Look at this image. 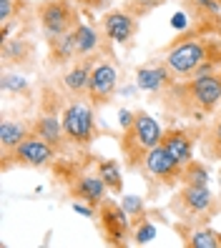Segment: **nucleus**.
Returning <instances> with one entry per match:
<instances>
[{
	"label": "nucleus",
	"mask_w": 221,
	"mask_h": 248,
	"mask_svg": "<svg viewBox=\"0 0 221 248\" xmlns=\"http://www.w3.org/2000/svg\"><path fill=\"white\" fill-rule=\"evenodd\" d=\"M68 196L73 198V201H83V203H91L93 208H98L103 201L108 198V186L103 183V178L98 176V173L93 170H83L81 176H76L68 186Z\"/></svg>",
	"instance_id": "nucleus-15"
},
{
	"label": "nucleus",
	"mask_w": 221,
	"mask_h": 248,
	"mask_svg": "<svg viewBox=\"0 0 221 248\" xmlns=\"http://www.w3.org/2000/svg\"><path fill=\"white\" fill-rule=\"evenodd\" d=\"M219 173H221V160H219Z\"/></svg>",
	"instance_id": "nucleus-31"
},
{
	"label": "nucleus",
	"mask_w": 221,
	"mask_h": 248,
	"mask_svg": "<svg viewBox=\"0 0 221 248\" xmlns=\"http://www.w3.org/2000/svg\"><path fill=\"white\" fill-rule=\"evenodd\" d=\"M31 121H33V133L40 136L43 140H48L61 155H68L73 151V145L68 143L66 130H63V115L35 113V118H31Z\"/></svg>",
	"instance_id": "nucleus-16"
},
{
	"label": "nucleus",
	"mask_w": 221,
	"mask_h": 248,
	"mask_svg": "<svg viewBox=\"0 0 221 248\" xmlns=\"http://www.w3.org/2000/svg\"><path fill=\"white\" fill-rule=\"evenodd\" d=\"M173 231L186 248H221V231H214L209 226H186L173 223Z\"/></svg>",
	"instance_id": "nucleus-18"
},
{
	"label": "nucleus",
	"mask_w": 221,
	"mask_h": 248,
	"mask_svg": "<svg viewBox=\"0 0 221 248\" xmlns=\"http://www.w3.org/2000/svg\"><path fill=\"white\" fill-rule=\"evenodd\" d=\"M169 211L186 226H209L221 211L209 186H179L169 198Z\"/></svg>",
	"instance_id": "nucleus-4"
},
{
	"label": "nucleus",
	"mask_w": 221,
	"mask_h": 248,
	"mask_svg": "<svg viewBox=\"0 0 221 248\" xmlns=\"http://www.w3.org/2000/svg\"><path fill=\"white\" fill-rule=\"evenodd\" d=\"M131 121H134V110H126V108H123V110L119 113V125H121V130H123V128H128V125H131Z\"/></svg>",
	"instance_id": "nucleus-29"
},
{
	"label": "nucleus",
	"mask_w": 221,
	"mask_h": 248,
	"mask_svg": "<svg viewBox=\"0 0 221 248\" xmlns=\"http://www.w3.org/2000/svg\"><path fill=\"white\" fill-rule=\"evenodd\" d=\"M46 46H48V65L51 68H63V65H70L73 61H78L73 31L66 33V35L46 38Z\"/></svg>",
	"instance_id": "nucleus-20"
},
{
	"label": "nucleus",
	"mask_w": 221,
	"mask_h": 248,
	"mask_svg": "<svg viewBox=\"0 0 221 248\" xmlns=\"http://www.w3.org/2000/svg\"><path fill=\"white\" fill-rule=\"evenodd\" d=\"M204 133V123H179V125H169L164 128L161 136V145L179 160L181 166H186L188 160L196 158V145L201 143Z\"/></svg>",
	"instance_id": "nucleus-11"
},
{
	"label": "nucleus",
	"mask_w": 221,
	"mask_h": 248,
	"mask_svg": "<svg viewBox=\"0 0 221 248\" xmlns=\"http://www.w3.org/2000/svg\"><path fill=\"white\" fill-rule=\"evenodd\" d=\"M81 16L83 13L76 5V0H40L35 5V18L46 38L70 33L73 28L81 25Z\"/></svg>",
	"instance_id": "nucleus-8"
},
{
	"label": "nucleus",
	"mask_w": 221,
	"mask_h": 248,
	"mask_svg": "<svg viewBox=\"0 0 221 248\" xmlns=\"http://www.w3.org/2000/svg\"><path fill=\"white\" fill-rule=\"evenodd\" d=\"M63 130L73 151H88L98 140L101 130L96 123V108L88 100H68L63 110Z\"/></svg>",
	"instance_id": "nucleus-6"
},
{
	"label": "nucleus",
	"mask_w": 221,
	"mask_h": 248,
	"mask_svg": "<svg viewBox=\"0 0 221 248\" xmlns=\"http://www.w3.org/2000/svg\"><path fill=\"white\" fill-rule=\"evenodd\" d=\"M101 61V55H85V58H78L68 65V70L63 73L61 78V85L63 91L68 93V98L73 100H85L88 95V83H91V73H93V65Z\"/></svg>",
	"instance_id": "nucleus-14"
},
{
	"label": "nucleus",
	"mask_w": 221,
	"mask_h": 248,
	"mask_svg": "<svg viewBox=\"0 0 221 248\" xmlns=\"http://www.w3.org/2000/svg\"><path fill=\"white\" fill-rule=\"evenodd\" d=\"M156 223L151 221V216L149 218H143L141 223L134 226V231H131V241H134V246H146V243H151L156 238Z\"/></svg>",
	"instance_id": "nucleus-27"
},
{
	"label": "nucleus",
	"mask_w": 221,
	"mask_h": 248,
	"mask_svg": "<svg viewBox=\"0 0 221 248\" xmlns=\"http://www.w3.org/2000/svg\"><path fill=\"white\" fill-rule=\"evenodd\" d=\"M166 3H169V0H123L121 8H126L131 16H136L141 20V18L149 16V13L158 10L161 5H166Z\"/></svg>",
	"instance_id": "nucleus-25"
},
{
	"label": "nucleus",
	"mask_w": 221,
	"mask_h": 248,
	"mask_svg": "<svg viewBox=\"0 0 221 248\" xmlns=\"http://www.w3.org/2000/svg\"><path fill=\"white\" fill-rule=\"evenodd\" d=\"M96 221H98V231H101V238L106 246L111 248H126L131 246V218L126 213V208L121 206L119 201L113 198H106L98 206V213H96Z\"/></svg>",
	"instance_id": "nucleus-9"
},
{
	"label": "nucleus",
	"mask_w": 221,
	"mask_h": 248,
	"mask_svg": "<svg viewBox=\"0 0 221 248\" xmlns=\"http://www.w3.org/2000/svg\"><path fill=\"white\" fill-rule=\"evenodd\" d=\"M161 136H164V125L149 110H143V108L134 110V121L119 136V151L123 158V166L128 170L141 173V168L146 163V155L161 143Z\"/></svg>",
	"instance_id": "nucleus-3"
},
{
	"label": "nucleus",
	"mask_w": 221,
	"mask_h": 248,
	"mask_svg": "<svg viewBox=\"0 0 221 248\" xmlns=\"http://www.w3.org/2000/svg\"><path fill=\"white\" fill-rule=\"evenodd\" d=\"M119 85H121V70L116 68L113 58H101V61L93 65L85 100L96 110H103L106 106L113 103L116 93H119Z\"/></svg>",
	"instance_id": "nucleus-10"
},
{
	"label": "nucleus",
	"mask_w": 221,
	"mask_h": 248,
	"mask_svg": "<svg viewBox=\"0 0 221 248\" xmlns=\"http://www.w3.org/2000/svg\"><path fill=\"white\" fill-rule=\"evenodd\" d=\"M141 173H143L146 186H149V196H156L161 191H171V188L181 186L184 166L158 143L156 148L146 155V163H143Z\"/></svg>",
	"instance_id": "nucleus-7"
},
{
	"label": "nucleus",
	"mask_w": 221,
	"mask_h": 248,
	"mask_svg": "<svg viewBox=\"0 0 221 248\" xmlns=\"http://www.w3.org/2000/svg\"><path fill=\"white\" fill-rule=\"evenodd\" d=\"M101 31L113 46H131L141 31V20L126 8H111L101 18Z\"/></svg>",
	"instance_id": "nucleus-12"
},
{
	"label": "nucleus",
	"mask_w": 221,
	"mask_h": 248,
	"mask_svg": "<svg viewBox=\"0 0 221 248\" xmlns=\"http://www.w3.org/2000/svg\"><path fill=\"white\" fill-rule=\"evenodd\" d=\"M181 186H209V168L201 160H188L184 166V178Z\"/></svg>",
	"instance_id": "nucleus-23"
},
{
	"label": "nucleus",
	"mask_w": 221,
	"mask_h": 248,
	"mask_svg": "<svg viewBox=\"0 0 221 248\" xmlns=\"http://www.w3.org/2000/svg\"><path fill=\"white\" fill-rule=\"evenodd\" d=\"M161 58L173 70L176 80L221 76V16L191 18L186 31L166 43Z\"/></svg>",
	"instance_id": "nucleus-1"
},
{
	"label": "nucleus",
	"mask_w": 221,
	"mask_h": 248,
	"mask_svg": "<svg viewBox=\"0 0 221 248\" xmlns=\"http://www.w3.org/2000/svg\"><path fill=\"white\" fill-rule=\"evenodd\" d=\"M173 83H176V76L164 58H153V61L136 68V85L141 91L151 93L153 98L161 95L166 88H171Z\"/></svg>",
	"instance_id": "nucleus-13"
},
{
	"label": "nucleus",
	"mask_w": 221,
	"mask_h": 248,
	"mask_svg": "<svg viewBox=\"0 0 221 248\" xmlns=\"http://www.w3.org/2000/svg\"><path fill=\"white\" fill-rule=\"evenodd\" d=\"M33 55H35V46H33L31 38L16 35V38L3 40V70L31 68L33 65Z\"/></svg>",
	"instance_id": "nucleus-17"
},
{
	"label": "nucleus",
	"mask_w": 221,
	"mask_h": 248,
	"mask_svg": "<svg viewBox=\"0 0 221 248\" xmlns=\"http://www.w3.org/2000/svg\"><path fill=\"white\" fill-rule=\"evenodd\" d=\"M93 170L103 178V183L108 186V191L113 196H121L123 193V176H121V163L116 158H96Z\"/></svg>",
	"instance_id": "nucleus-22"
},
{
	"label": "nucleus",
	"mask_w": 221,
	"mask_h": 248,
	"mask_svg": "<svg viewBox=\"0 0 221 248\" xmlns=\"http://www.w3.org/2000/svg\"><path fill=\"white\" fill-rule=\"evenodd\" d=\"M76 5L81 8V13H83L85 18H91V20H93V16H98V13L111 10L113 0H76Z\"/></svg>",
	"instance_id": "nucleus-28"
},
{
	"label": "nucleus",
	"mask_w": 221,
	"mask_h": 248,
	"mask_svg": "<svg viewBox=\"0 0 221 248\" xmlns=\"http://www.w3.org/2000/svg\"><path fill=\"white\" fill-rule=\"evenodd\" d=\"M153 100L161 106L166 121L184 118L188 123H206L216 110H221V76L176 80Z\"/></svg>",
	"instance_id": "nucleus-2"
},
{
	"label": "nucleus",
	"mask_w": 221,
	"mask_h": 248,
	"mask_svg": "<svg viewBox=\"0 0 221 248\" xmlns=\"http://www.w3.org/2000/svg\"><path fill=\"white\" fill-rule=\"evenodd\" d=\"M58 153L48 140H43L40 136L31 133L18 148H13L10 153H0V173H10L13 168L23 170H51L53 163L58 160Z\"/></svg>",
	"instance_id": "nucleus-5"
},
{
	"label": "nucleus",
	"mask_w": 221,
	"mask_h": 248,
	"mask_svg": "<svg viewBox=\"0 0 221 248\" xmlns=\"http://www.w3.org/2000/svg\"><path fill=\"white\" fill-rule=\"evenodd\" d=\"M121 206L126 208V213H128V218H131V228H134L136 223H141L143 218L151 216V211L146 208V201L138 198V196H123V198H121Z\"/></svg>",
	"instance_id": "nucleus-24"
},
{
	"label": "nucleus",
	"mask_w": 221,
	"mask_h": 248,
	"mask_svg": "<svg viewBox=\"0 0 221 248\" xmlns=\"http://www.w3.org/2000/svg\"><path fill=\"white\" fill-rule=\"evenodd\" d=\"M33 133V121L3 118L0 121V153H10Z\"/></svg>",
	"instance_id": "nucleus-19"
},
{
	"label": "nucleus",
	"mask_w": 221,
	"mask_h": 248,
	"mask_svg": "<svg viewBox=\"0 0 221 248\" xmlns=\"http://www.w3.org/2000/svg\"><path fill=\"white\" fill-rule=\"evenodd\" d=\"M199 148L204 153V158L209 160H221V110H216L209 121L204 123V133H201V143Z\"/></svg>",
	"instance_id": "nucleus-21"
},
{
	"label": "nucleus",
	"mask_w": 221,
	"mask_h": 248,
	"mask_svg": "<svg viewBox=\"0 0 221 248\" xmlns=\"http://www.w3.org/2000/svg\"><path fill=\"white\" fill-rule=\"evenodd\" d=\"M121 3H123V0H121Z\"/></svg>",
	"instance_id": "nucleus-32"
},
{
	"label": "nucleus",
	"mask_w": 221,
	"mask_h": 248,
	"mask_svg": "<svg viewBox=\"0 0 221 248\" xmlns=\"http://www.w3.org/2000/svg\"><path fill=\"white\" fill-rule=\"evenodd\" d=\"M0 3H5V5H16V8H20V3H23V0H0Z\"/></svg>",
	"instance_id": "nucleus-30"
},
{
	"label": "nucleus",
	"mask_w": 221,
	"mask_h": 248,
	"mask_svg": "<svg viewBox=\"0 0 221 248\" xmlns=\"http://www.w3.org/2000/svg\"><path fill=\"white\" fill-rule=\"evenodd\" d=\"M0 85H3L5 93H13V95H28L31 93V85L23 76L18 73H10V70H3V78H0Z\"/></svg>",
	"instance_id": "nucleus-26"
}]
</instances>
